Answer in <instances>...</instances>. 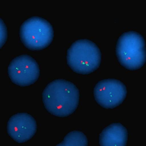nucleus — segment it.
I'll return each instance as SVG.
<instances>
[{
    "label": "nucleus",
    "mask_w": 146,
    "mask_h": 146,
    "mask_svg": "<svg viewBox=\"0 0 146 146\" xmlns=\"http://www.w3.org/2000/svg\"><path fill=\"white\" fill-rule=\"evenodd\" d=\"M45 109L50 114L59 118L67 117L78 107L80 94L73 83L63 79L50 83L42 94Z\"/></svg>",
    "instance_id": "nucleus-1"
},
{
    "label": "nucleus",
    "mask_w": 146,
    "mask_h": 146,
    "mask_svg": "<svg viewBox=\"0 0 146 146\" xmlns=\"http://www.w3.org/2000/svg\"><path fill=\"white\" fill-rule=\"evenodd\" d=\"M66 60L68 66L74 73L88 75L100 67L102 54L100 48L92 41L79 39L68 49Z\"/></svg>",
    "instance_id": "nucleus-2"
},
{
    "label": "nucleus",
    "mask_w": 146,
    "mask_h": 146,
    "mask_svg": "<svg viewBox=\"0 0 146 146\" xmlns=\"http://www.w3.org/2000/svg\"><path fill=\"white\" fill-rule=\"evenodd\" d=\"M115 53L121 66L129 71H136L146 62V43L138 32L130 31L122 33L116 44Z\"/></svg>",
    "instance_id": "nucleus-3"
},
{
    "label": "nucleus",
    "mask_w": 146,
    "mask_h": 146,
    "mask_svg": "<svg viewBox=\"0 0 146 146\" xmlns=\"http://www.w3.org/2000/svg\"><path fill=\"white\" fill-rule=\"evenodd\" d=\"M19 36L20 40L29 50L41 51L52 44L54 37V30L46 19L33 16L21 25Z\"/></svg>",
    "instance_id": "nucleus-4"
},
{
    "label": "nucleus",
    "mask_w": 146,
    "mask_h": 146,
    "mask_svg": "<svg viewBox=\"0 0 146 146\" xmlns=\"http://www.w3.org/2000/svg\"><path fill=\"white\" fill-rule=\"evenodd\" d=\"M12 82L22 87L30 86L38 80L40 70L38 62L30 55L22 54L15 58L8 67Z\"/></svg>",
    "instance_id": "nucleus-5"
},
{
    "label": "nucleus",
    "mask_w": 146,
    "mask_h": 146,
    "mask_svg": "<svg viewBox=\"0 0 146 146\" xmlns=\"http://www.w3.org/2000/svg\"><path fill=\"white\" fill-rule=\"evenodd\" d=\"M127 93L125 85L113 78L99 81L94 89L96 101L105 109H113L120 106L126 98Z\"/></svg>",
    "instance_id": "nucleus-6"
},
{
    "label": "nucleus",
    "mask_w": 146,
    "mask_h": 146,
    "mask_svg": "<svg viewBox=\"0 0 146 146\" xmlns=\"http://www.w3.org/2000/svg\"><path fill=\"white\" fill-rule=\"evenodd\" d=\"M37 129L35 118L25 112L13 115L7 122V134L19 143H24L31 139L36 134Z\"/></svg>",
    "instance_id": "nucleus-7"
},
{
    "label": "nucleus",
    "mask_w": 146,
    "mask_h": 146,
    "mask_svg": "<svg viewBox=\"0 0 146 146\" xmlns=\"http://www.w3.org/2000/svg\"><path fill=\"white\" fill-rule=\"evenodd\" d=\"M128 134L127 129L121 123H112L100 134L99 144L101 146H126Z\"/></svg>",
    "instance_id": "nucleus-8"
},
{
    "label": "nucleus",
    "mask_w": 146,
    "mask_h": 146,
    "mask_svg": "<svg viewBox=\"0 0 146 146\" xmlns=\"http://www.w3.org/2000/svg\"><path fill=\"white\" fill-rule=\"evenodd\" d=\"M88 141L87 136L83 132L74 131L67 134L57 146H87Z\"/></svg>",
    "instance_id": "nucleus-9"
}]
</instances>
